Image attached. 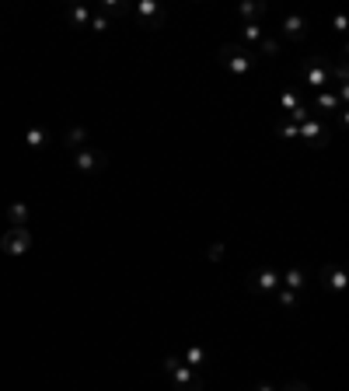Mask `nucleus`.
Segmentation results:
<instances>
[{
  "label": "nucleus",
  "mask_w": 349,
  "mask_h": 391,
  "mask_svg": "<svg viewBox=\"0 0 349 391\" xmlns=\"http://www.w3.org/2000/svg\"><path fill=\"white\" fill-rule=\"evenodd\" d=\"M279 136H283V140H297V126H293V122H283V126H279Z\"/></svg>",
  "instance_id": "obj_27"
},
{
  "label": "nucleus",
  "mask_w": 349,
  "mask_h": 391,
  "mask_svg": "<svg viewBox=\"0 0 349 391\" xmlns=\"http://www.w3.org/2000/svg\"><path fill=\"white\" fill-rule=\"evenodd\" d=\"M259 53H262V56H279V39H269V35H262Z\"/></svg>",
  "instance_id": "obj_21"
},
{
  "label": "nucleus",
  "mask_w": 349,
  "mask_h": 391,
  "mask_svg": "<svg viewBox=\"0 0 349 391\" xmlns=\"http://www.w3.org/2000/svg\"><path fill=\"white\" fill-rule=\"evenodd\" d=\"M311 115H315V112H311V108H307L304 101H300V105H297V108L290 112V119H293V126H300V122H304V119H311Z\"/></svg>",
  "instance_id": "obj_23"
},
{
  "label": "nucleus",
  "mask_w": 349,
  "mask_h": 391,
  "mask_svg": "<svg viewBox=\"0 0 349 391\" xmlns=\"http://www.w3.org/2000/svg\"><path fill=\"white\" fill-rule=\"evenodd\" d=\"M28 248H32L28 227H7V231H4V238H0V252H4V255L18 259V255H25Z\"/></svg>",
  "instance_id": "obj_5"
},
{
  "label": "nucleus",
  "mask_w": 349,
  "mask_h": 391,
  "mask_svg": "<svg viewBox=\"0 0 349 391\" xmlns=\"http://www.w3.org/2000/svg\"><path fill=\"white\" fill-rule=\"evenodd\" d=\"M63 147H67V150H81V147H87V129L84 126H70V129L63 133Z\"/></svg>",
  "instance_id": "obj_12"
},
{
  "label": "nucleus",
  "mask_w": 349,
  "mask_h": 391,
  "mask_svg": "<svg viewBox=\"0 0 349 391\" xmlns=\"http://www.w3.org/2000/svg\"><path fill=\"white\" fill-rule=\"evenodd\" d=\"M279 32H283V39L300 42V39L307 35V18H300V14H286V18L279 21Z\"/></svg>",
  "instance_id": "obj_8"
},
{
  "label": "nucleus",
  "mask_w": 349,
  "mask_h": 391,
  "mask_svg": "<svg viewBox=\"0 0 349 391\" xmlns=\"http://www.w3.org/2000/svg\"><path fill=\"white\" fill-rule=\"evenodd\" d=\"M206 259H210V262H224V245H220V241H213V245L206 248Z\"/></svg>",
  "instance_id": "obj_25"
},
{
  "label": "nucleus",
  "mask_w": 349,
  "mask_h": 391,
  "mask_svg": "<svg viewBox=\"0 0 349 391\" xmlns=\"http://www.w3.org/2000/svg\"><path fill=\"white\" fill-rule=\"evenodd\" d=\"M7 217H11V227H28V206L25 203H11Z\"/></svg>",
  "instance_id": "obj_16"
},
{
  "label": "nucleus",
  "mask_w": 349,
  "mask_h": 391,
  "mask_svg": "<svg viewBox=\"0 0 349 391\" xmlns=\"http://www.w3.org/2000/svg\"><path fill=\"white\" fill-rule=\"evenodd\" d=\"M262 35H265V32H262L259 21H245V25H241V46H245V42H255V46H259Z\"/></svg>",
  "instance_id": "obj_17"
},
{
  "label": "nucleus",
  "mask_w": 349,
  "mask_h": 391,
  "mask_svg": "<svg viewBox=\"0 0 349 391\" xmlns=\"http://www.w3.org/2000/svg\"><path fill=\"white\" fill-rule=\"evenodd\" d=\"M297 140H304L307 147H325V143H329V122L318 119V115L304 119V122L297 126Z\"/></svg>",
  "instance_id": "obj_4"
},
{
  "label": "nucleus",
  "mask_w": 349,
  "mask_h": 391,
  "mask_svg": "<svg viewBox=\"0 0 349 391\" xmlns=\"http://www.w3.org/2000/svg\"><path fill=\"white\" fill-rule=\"evenodd\" d=\"M315 105H318L322 112H339V115L346 119V108L339 105V98L332 95V91H318V98H315Z\"/></svg>",
  "instance_id": "obj_15"
},
{
  "label": "nucleus",
  "mask_w": 349,
  "mask_h": 391,
  "mask_svg": "<svg viewBox=\"0 0 349 391\" xmlns=\"http://www.w3.org/2000/svg\"><path fill=\"white\" fill-rule=\"evenodd\" d=\"M67 21H70L74 28H87V21H91V7H84V4H70V7H67Z\"/></svg>",
  "instance_id": "obj_14"
},
{
  "label": "nucleus",
  "mask_w": 349,
  "mask_h": 391,
  "mask_svg": "<svg viewBox=\"0 0 349 391\" xmlns=\"http://www.w3.org/2000/svg\"><path fill=\"white\" fill-rule=\"evenodd\" d=\"M133 14L144 21V28H158V25L165 21V7H161L158 0H140V4L133 7Z\"/></svg>",
  "instance_id": "obj_7"
},
{
  "label": "nucleus",
  "mask_w": 349,
  "mask_h": 391,
  "mask_svg": "<svg viewBox=\"0 0 349 391\" xmlns=\"http://www.w3.org/2000/svg\"><path fill=\"white\" fill-rule=\"evenodd\" d=\"M161 367H165V374L172 378V385L178 391H203V378H199L192 367H185L178 357H165Z\"/></svg>",
  "instance_id": "obj_2"
},
{
  "label": "nucleus",
  "mask_w": 349,
  "mask_h": 391,
  "mask_svg": "<svg viewBox=\"0 0 349 391\" xmlns=\"http://www.w3.org/2000/svg\"><path fill=\"white\" fill-rule=\"evenodd\" d=\"M105 165H108L105 150H94V147L74 150V168H77L81 175H98V172H105Z\"/></svg>",
  "instance_id": "obj_6"
},
{
  "label": "nucleus",
  "mask_w": 349,
  "mask_h": 391,
  "mask_svg": "<svg viewBox=\"0 0 349 391\" xmlns=\"http://www.w3.org/2000/svg\"><path fill=\"white\" fill-rule=\"evenodd\" d=\"M300 81H304L307 88H315V91H325V84H332V81H329V60H325V56H311V60L304 63V70H300Z\"/></svg>",
  "instance_id": "obj_3"
},
{
  "label": "nucleus",
  "mask_w": 349,
  "mask_h": 391,
  "mask_svg": "<svg viewBox=\"0 0 349 391\" xmlns=\"http://www.w3.org/2000/svg\"><path fill=\"white\" fill-rule=\"evenodd\" d=\"M21 143H25L28 150H46V147H49V129H46V126H28L25 136H21Z\"/></svg>",
  "instance_id": "obj_10"
},
{
  "label": "nucleus",
  "mask_w": 349,
  "mask_h": 391,
  "mask_svg": "<svg viewBox=\"0 0 349 391\" xmlns=\"http://www.w3.org/2000/svg\"><path fill=\"white\" fill-rule=\"evenodd\" d=\"M87 32H94V35L108 32V18H105L101 11H91V21H87Z\"/></svg>",
  "instance_id": "obj_19"
},
{
  "label": "nucleus",
  "mask_w": 349,
  "mask_h": 391,
  "mask_svg": "<svg viewBox=\"0 0 349 391\" xmlns=\"http://www.w3.org/2000/svg\"><path fill=\"white\" fill-rule=\"evenodd\" d=\"M322 283H325V287H332V290H346L349 276L339 269V266H325V269H322Z\"/></svg>",
  "instance_id": "obj_11"
},
{
  "label": "nucleus",
  "mask_w": 349,
  "mask_h": 391,
  "mask_svg": "<svg viewBox=\"0 0 349 391\" xmlns=\"http://www.w3.org/2000/svg\"><path fill=\"white\" fill-rule=\"evenodd\" d=\"M283 391H311V388H307L304 381H290V385H286V388H283Z\"/></svg>",
  "instance_id": "obj_28"
},
{
  "label": "nucleus",
  "mask_w": 349,
  "mask_h": 391,
  "mask_svg": "<svg viewBox=\"0 0 349 391\" xmlns=\"http://www.w3.org/2000/svg\"><path fill=\"white\" fill-rule=\"evenodd\" d=\"M276 297H279V307H293V304H297V293L286 290V287H283V290H276Z\"/></svg>",
  "instance_id": "obj_26"
},
{
  "label": "nucleus",
  "mask_w": 349,
  "mask_h": 391,
  "mask_svg": "<svg viewBox=\"0 0 349 391\" xmlns=\"http://www.w3.org/2000/svg\"><path fill=\"white\" fill-rule=\"evenodd\" d=\"M262 11H265V4H241V7H238V14H241L245 21H255Z\"/></svg>",
  "instance_id": "obj_20"
},
{
  "label": "nucleus",
  "mask_w": 349,
  "mask_h": 391,
  "mask_svg": "<svg viewBox=\"0 0 349 391\" xmlns=\"http://www.w3.org/2000/svg\"><path fill=\"white\" fill-rule=\"evenodd\" d=\"M252 287H255L259 293H276L279 290V273L269 269V266H262V269L252 273Z\"/></svg>",
  "instance_id": "obj_9"
},
{
  "label": "nucleus",
  "mask_w": 349,
  "mask_h": 391,
  "mask_svg": "<svg viewBox=\"0 0 349 391\" xmlns=\"http://www.w3.org/2000/svg\"><path fill=\"white\" fill-rule=\"evenodd\" d=\"M255 391H276V388H272V385H259V388H255Z\"/></svg>",
  "instance_id": "obj_29"
},
{
  "label": "nucleus",
  "mask_w": 349,
  "mask_h": 391,
  "mask_svg": "<svg viewBox=\"0 0 349 391\" xmlns=\"http://www.w3.org/2000/svg\"><path fill=\"white\" fill-rule=\"evenodd\" d=\"M178 360H182L185 367H192V371H196V367H206V350H203V346H185V353H182Z\"/></svg>",
  "instance_id": "obj_13"
},
{
  "label": "nucleus",
  "mask_w": 349,
  "mask_h": 391,
  "mask_svg": "<svg viewBox=\"0 0 349 391\" xmlns=\"http://www.w3.org/2000/svg\"><path fill=\"white\" fill-rule=\"evenodd\" d=\"M279 105H283L286 112H293V108L300 105V98H297V91H283V98H279Z\"/></svg>",
  "instance_id": "obj_24"
},
{
  "label": "nucleus",
  "mask_w": 349,
  "mask_h": 391,
  "mask_svg": "<svg viewBox=\"0 0 349 391\" xmlns=\"http://www.w3.org/2000/svg\"><path fill=\"white\" fill-rule=\"evenodd\" d=\"M279 283H283L286 290L300 293L304 290V273H300V269H286V276H279Z\"/></svg>",
  "instance_id": "obj_18"
},
{
  "label": "nucleus",
  "mask_w": 349,
  "mask_h": 391,
  "mask_svg": "<svg viewBox=\"0 0 349 391\" xmlns=\"http://www.w3.org/2000/svg\"><path fill=\"white\" fill-rule=\"evenodd\" d=\"M217 56H220V63L231 70V77H245V74H252L255 63H259V56H255L252 49H245L241 42H224V46L217 49Z\"/></svg>",
  "instance_id": "obj_1"
},
{
  "label": "nucleus",
  "mask_w": 349,
  "mask_h": 391,
  "mask_svg": "<svg viewBox=\"0 0 349 391\" xmlns=\"http://www.w3.org/2000/svg\"><path fill=\"white\" fill-rule=\"evenodd\" d=\"M98 11H101V14H105V18H108V14H126V11H129V7H126V4H115V0H105V4H101V7H98Z\"/></svg>",
  "instance_id": "obj_22"
}]
</instances>
